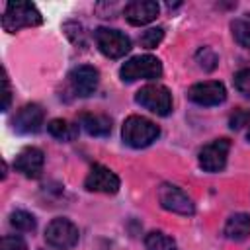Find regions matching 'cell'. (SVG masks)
Returning <instances> with one entry per match:
<instances>
[{
    "mask_svg": "<svg viewBox=\"0 0 250 250\" xmlns=\"http://www.w3.org/2000/svg\"><path fill=\"white\" fill-rule=\"evenodd\" d=\"M0 250H27V244L18 234H8L0 240Z\"/></svg>",
    "mask_w": 250,
    "mask_h": 250,
    "instance_id": "603a6c76",
    "label": "cell"
},
{
    "mask_svg": "<svg viewBox=\"0 0 250 250\" xmlns=\"http://www.w3.org/2000/svg\"><path fill=\"white\" fill-rule=\"evenodd\" d=\"M195 59H197V62H199V66H201L203 70H213V68L217 66V62H219L215 51H211L209 47H201V49L197 51Z\"/></svg>",
    "mask_w": 250,
    "mask_h": 250,
    "instance_id": "7402d4cb",
    "label": "cell"
},
{
    "mask_svg": "<svg viewBox=\"0 0 250 250\" xmlns=\"http://www.w3.org/2000/svg\"><path fill=\"white\" fill-rule=\"evenodd\" d=\"M125 20L131 25H146L158 16V4L154 0H135L129 2L123 10Z\"/></svg>",
    "mask_w": 250,
    "mask_h": 250,
    "instance_id": "4fadbf2b",
    "label": "cell"
},
{
    "mask_svg": "<svg viewBox=\"0 0 250 250\" xmlns=\"http://www.w3.org/2000/svg\"><path fill=\"white\" fill-rule=\"evenodd\" d=\"M43 164H45V156H43V152H41L39 148H35V146L23 148V150L16 156V160H14L16 170L21 172V174L27 176V178H37V176H41Z\"/></svg>",
    "mask_w": 250,
    "mask_h": 250,
    "instance_id": "5bb4252c",
    "label": "cell"
},
{
    "mask_svg": "<svg viewBox=\"0 0 250 250\" xmlns=\"http://www.w3.org/2000/svg\"><path fill=\"white\" fill-rule=\"evenodd\" d=\"M248 123H250V111L248 109H236L230 115V127L232 129H240V127H244Z\"/></svg>",
    "mask_w": 250,
    "mask_h": 250,
    "instance_id": "484cf974",
    "label": "cell"
},
{
    "mask_svg": "<svg viewBox=\"0 0 250 250\" xmlns=\"http://www.w3.org/2000/svg\"><path fill=\"white\" fill-rule=\"evenodd\" d=\"M234 88L244 94L246 98H250V68H244L240 72H236L234 76Z\"/></svg>",
    "mask_w": 250,
    "mask_h": 250,
    "instance_id": "cb8c5ba5",
    "label": "cell"
},
{
    "mask_svg": "<svg viewBox=\"0 0 250 250\" xmlns=\"http://www.w3.org/2000/svg\"><path fill=\"white\" fill-rule=\"evenodd\" d=\"M2 96H4V100H2V109L6 111L8 107H10V102H12V88H10V80H8V74H6V70H2Z\"/></svg>",
    "mask_w": 250,
    "mask_h": 250,
    "instance_id": "4316f807",
    "label": "cell"
},
{
    "mask_svg": "<svg viewBox=\"0 0 250 250\" xmlns=\"http://www.w3.org/2000/svg\"><path fill=\"white\" fill-rule=\"evenodd\" d=\"M230 27H232L234 39H236L242 47H248V49H250V14H244L242 18L234 20Z\"/></svg>",
    "mask_w": 250,
    "mask_h": 250,
    "instance_id": "d6986e66",
    "label": "cell"
},
{
    "mask_svg": "<svg viewBox=\"0 0 250 250\" xmlns=\"http://www.w3.org/2000/svg\"><path fill=\"white\" fill-rule=\"evenodd\" d=\"M162 74V62L152 55L131 57L119 68V76L123 82H135L141 78H158Z\"/></svg>",
    "mask_w": 250,
    "mask_h": 250,
    "instance_id": "3957f363",
    "label": "cell"
},
{
    "mask_svg": "<svg viewBox=\"0 0 250 250\" xmlns=\"http://www.w3.org/2000/svg\"><path fill=\"white\" fill-rule=\"evenodd\" d=\"M64 29H66V35L70 37L72 43H76V45H84L86 43L84 41V27L80 23L68 21V23H64Z\"/></svg>",
    "mask_w": 250,
    "mask_h": 250,
    "instance_id": "d4e9b609",
    "label": "cell"
},
{
    "mask_svg": "<svg viewBox=\"0 0 250 250\" xmlns=\"http://www.w3.org/2000/svg\"><path fill=\"white\" fill-rule=\"evenodd\" d=\"M10 225H12L16 230H20V232H29V230L35 229V217H33L31 213L20 209V211H14V213L10 215Z\"/></svg>",
    "mask_w": 250,
    "mask_h": 250,
    "instance_id": "ffe728a7",
    "label": "cell"
},
{
    "mask_svg": "<svg viewBox=\"0 0 250 250\" xmlns=\"http://www.w3.org/2000/svg\"><path fill=\"white\" fill-rule=\"evenodd\" d=\"M84 188L88 191H100V193H115L119 189V178L115 172L102 164H94L84 180Z\"/></svg>",
    "mask_w": 250,
    "mask_h": 250,
    "instance_id": "30bf717a",
    "label": "cell"
},
{
    "mask_svg": "<svg viewBox=\"0 0 250 250\" xmlns=\"http://www.w3.org/2000/svg\"><path fill=\"white\" fill-rule=\"evenodd\" d=\"M80 125L92 137H105L111 133V119L102 113H82Z\"/></svg>",
    "mask_w": 250,
    "mask_h": 250,
    "instance_id": "9a60e30c",
    "label": "cell"
},
{
    "mask_svg": "<svg viewBox=\"0 0 250 250\" xmlns=\"http://www.w3.org/2000/svg\"><path fill=\"white\" fill-rule=\"evenodd\" d=\"M188 98L197 105H219V104L225 102L227 90H225V86L221 82L209 80V82L193 84L188 90Z\"/></svg>",
    "mask_w": 250,
    "mask_h": 250,
    "instance_id": "9c48e42d",
    "label": "cell"
},
{
    "mask_svg": "<svg viewBox=\"0 0 250 250\" xmlns=\"http://www.w3.org/2000/svg\"><path fill=\"white\" fill-rule=\"evenodd\" d=\"M158 135H160L158 125L141 115L127 117L123 123V129H121V137H123L125 145H129L133 148H145V146L152 145L158 139Z\"/></svg>",
    "mask_w": 250,
    "mask_h": 250,
    "instance_id": "6da1fadb",
    "label": "cell"
},
{
    "mask_svg": "<svg viewBox=\"0 0 250 250\" xmlns=\"http://www.w3.org/2000/svg\"><path fill=\"white\" fill-rule=\"evenodd\" d=\"M250 234V215L234 213L225 223V236L229 240H244Z\"/></svg>",
    "mask_w": 250,
    "mask_h": 250,
    "instance_id": "2e32d148",
    "label": "cell"
},
{
    "mask_svg": "<svg viewBox=\"0 0 250 250\" xmlns=\"http://www.w3.org/2000/svg\"><path fill=\"white\" fill-rule=\"evenodd\" d=\"M78 236H80L78 227L72 221L64 219V217L53 219L47 225V229H45V240H47V244L53 246V248H57V250H68V248H72L78 242Z\"/></svg>",
    "mask_w": 250,
    "mask_h": 250,
    "instance_id": "5b68a950",
    "label": "cell"
},
{
    "mask_svg": "<svg viewBox=\"0 0 250 250\" xmlns=\"http://www.w3.org/2000/svg\"><path fill=\"white\" fill-rule=\"evenodd\" d=\"M68 80H70V86H72L74 94L86 98V96H90V94H94L98 90L100 72H98V68H94L90 64H80V66L70 70Z\"/></svg>",
    "mask_w": 250,
    "mask_h": 250,
    "instance_id": "8fae6325",
    "label": "cell"
},
{
    "mask_svg": "<svg viewBox=\"0 0 250 250\" xmlns=\"http://www.w3.org/2000/svg\"><path fill=\"white\" fill-rule=\"evenodd\" d=\"M158 201L166 211L178 213V215H193L195 213V205L191 201V197L178 186L172 184H162L158 188Z\"/></svg>",
    "mask_w": 250,
    "mask_h": 250,
    "instance_id": "52a82bcc",
    "label": "cell"
},
{
    "mask_svg": "<svg viewBox=\"0 0 250 250\" xmlns=\"http://www.w3.org/2000/svg\"><path fill=\"white\" fill-rule=\"evenodd\" d=\"M145 246L146 250H178L176 240L172 236H168L166 232L160 230H152L145 236Z\"/></svg>",
    "mask_w": 250,
    "mask_h": 250,
    "instance_id": "ac0fdd59",
    "label": "cell"
},
{
    "mask_svg": "<svg viewBox=\"0 0 250 250\" xmlns=\"http://www.w3.org/2000/svg\"><path fill=\"white\" fill-rule=\"evenodd\" d=\"M248 141H250V131H248Z\"/></svg>",
    "mask_w": 250,
    "mask_h": 250,
    "instance_id": "83f0119b",
    "label": "cell"
},
{
    "mask_svg": "<svg viewBox=\"0 0 250 250\" xmlns=\"http://www.w3.org/2000/svg\"><path fill=\"white\" fill-rule=\"evenodd\" d=\"M230 150L229 139H215L199 150V166L205 172H219L227 164V156Z\"/></svg>",
    "mask_w": 250,
    "mask_h": 250,
    "instance_id": "ba28073f",
    "label": "cell"
},
{
    "mask_svg": "<svg viewBox=\"0 0 250 250\" xmlns=\"http://www.w3.org/2000/svg\"><path fill=\"white\" fill-rule=\"evenodd\" d=\"M94 39H96L98 49L109 59H121L123 55L131 51V39L117 29L100 27L94 33Z\"/></svg>",
    "mask_w": 250,
    "mask_h": 250,
    "instance_id": "8992f818",
    "label": "cell"
},
{
    "mask_svg": "<svg viewBox=\"0 0 250 250\" xmlns=\"http://www.w3.org/2000/svg\"><path fill=\"white\" fill-rule=\"evenodd\" d=\"M41 21V12L31 2H8L2 16V27L8 33H16L21 27L39 25Z\"/></svg>",
    "mask_w": 250,
    "mask_h": 250,
    "instance_id": "7a4b0ae2",
    "label": "cell"
},
{
    "mask_svg": "<svg viewBox=\"0 0 250 250\" xmlns=\"http://www.w3.org/2000/svg\"><path fill=\"white\" fill-rule=\"evenodd\" d=\"M162 39H164V29H162V27H150V29L143 31V35L139 37V41H141V45H143L145 49H154V47H158Z\"/></svg>",
    "mask_w": 250,
    "mask_h": 250,
    "instance_id": "44dd1931",
    "label": "cell"
},
{
    "mask_svg": "<svg viewBox=\"0 0 250 250\" xmlns=\"http://www.w3.org/2000/svg\"><path fill=\"white\" fill-rule=\"evenodd\" d=\"M135 102L139 105H143L145 109H148V111H152L156 115H162V117L172 111V94L162 84H146V86H143L137 92Z\"/></svg>",
    "mask_w": 250,
    "mask_h": 250,
    "instance_id": "277c9868",
    "label": "cell"
},
{
    "mask_svg": "<svg viewBox=\"0 0 250 250\" xmlns=\"http://www.w3.org/2000/svg\"><path fill=\"white\" fill-rule=\"evenodd\" d=\"M47 131L59 141H72L78 135V125H72L66 119H51L47 123Z\"/></svg>",
    "mask_w": 250,
    "mask_h": 250,
    "instance_id": "e0dca14e",
    "label": "cell"
},
{
    "mask_svg": "<svg viewBox=\"0 0 250 250\" xmlns=\"http://www.w3.org/2000/svg\"><path fill=\"white\" fill-rule=\"evenodd\" d=\"M43 119H45L43 109L37 104H27L16 111V115L12 117V127H14V131H18L21 135H29V133H37L41 129Z\"/></svg>",
    "mask_w": 250,
    "mask_h": 250,
    "instance_id": "7c38bea8",
    "label": "cell"
}]
</instances>
